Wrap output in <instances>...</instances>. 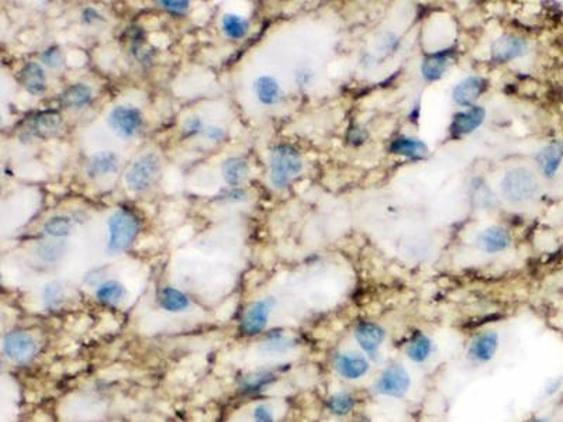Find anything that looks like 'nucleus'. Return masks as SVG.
I'll list each match as a JSON object with an SVG mask.
<instances>
[{
	"label": "nucleus",
	"mask_w": 563,
	"mask_h": 422,
	"mask_svg": "<svg viewBox=\"0 0 563 422\" xmlns=\"http://www.w3.org/2000/svg\"><path fill=\"white\" fill-rule=\"evenodd\" d=\"M500 189L507 202L524 203L538 195L540 180L533 169L527 166H515L504 173L500 182Z\"/></svg>",
	"instance_id": "nucleus-1"
},
{
	"label": "nucleus",
	"mask_w": 563,
	"mask_h": 422,
	"mask_svg": "<svg viewBox=\"0 0 563 422\" xmlns=\"http://www.w3.org/2000/svg\"><path fill=\"white\" fill-rule=\"evenodd\" d=\"M140 221L130 210H119L108 218V251L123 252L135 240Z\"/></svg>",
	"instance_id": "nucleus-2"
},
{
	"label": "nucleus",
	"mask_w": 563,
	"mask_h": 422,
	"mask_svg": "<svg viewBox=\"0 0 563 422\" xmlns=\"http://www.w3.org/2000/svg\"><path fill=\"white\" fill-rule=\"evenodd\" d=\"M303 169L302 157L290 145H279L271 153V182L276 187H285Z\"/></svg>",
	"instance_id": "nucleus-3"
},
{
	"label": "nucleus",
	"mask_w": 563,
	"mask_h": 422,
	"mask_svg": "<svg viewBox=\"0 0 563 422\" xmlns=\"http://www.w3.org/2000/svg\"><path fill=\"white\" fill-rule=\"evenodd\" d=\"M411 386V378L408 372L401 365H390L381 376L376 378L373 385V390L379 396L392 397V399H401L407 394Z\"/></svg>",
	"instance_id": "nucleus-4"
},
{
	"label": "nucleus",
	"mask_w": 563,
	"mask_h": 422,
	"mask_svg": "<svg viewBox=\"0 0 563 422\" xmlns=\"http://www.w3.org/2000/svg\"><path fill=\"white\" fill-rule=\"evenodd\" d=\"M161 169L160 158L154 153H146V155L137 160L131 168L127 171L126 183L131 191L141 193L154 183Z\"/></svg>",
	"instance_id": "nucleus-5"
},
{
	"label": "nucleus",
	"mask_w": 563,
	"mask_h": 422,
	"mask_svg": "<svg viewBox=\"0 0 563 422\" xmlns=\"http://www.w3.org/2000/svg\"><path fill=\"white\" fill-rule=\"evenodd\" d=\"M5 355L17 363L28 362L39 352V343L27 332L15 331L5 336L3 339Z\"/></svg>",
	"instance_id": "nucleus-6"
},
{
	"label": "nucleus",
	"mask_w": 563,
	"mask_h": 422,
	"mask_svg": "<svg viewBox=\"0 0 563 422\" xmlns=\"http://www.w3.org/2000/svg\"><path fill=\"white\" fill-rule=\"evenodd\" d=\"M354 336L359 348L370 358H378L382 345L386 339V331L376 323L361 321L355 329Z\"/></svg>",
	"instance_id": "nucleus-7"
},
{
	"label": "nucleus",
	"mask_w": 563,
	"mask_h": 422,
	"mask_svg": "<svg viewBox=\"0 0 563 422\" xmlns=\"http://www.w3.org/2000/svg\"><path fill=\"white\" fill-rule=\"evenodd\" d=\"M142 114L130 106H117L108 114V124L122 137L134 135L142 126Z\"/></svg>",
	"instance_id": "nucleus-8"
},
{
	"label": "nucleus",
	"mask_w": 563,
	"mask_h": 422,
	"mask_svg": "<svg viewBox=\"0 0 563 422\" xmlns=\"http://www.w3.org/2000/svg\"><path fill=\"white\" fill-rule=\"evenodd\" d=\"M274 305H275L274 298H265L254 303L242 317L241 321L242 332L247 335H256L264 331L268 324V318Z\"/></svg>",
	"instance_id": "nucleus-9"
},
{
	"label": "nucleus",
	"mask_w": 563,
	"mask_h": 422,
	"mask_svg": "<svg viewBox=\"0 0 563 422\" xmlns=\"http://www.w3.org/2000/svg\"><path fill=\"white\" fill-rule=\"evenodd\" d=\"M499 348V335L493 331H486L476 335L468 349V358L477 363H486L495 358Z\"/></svg>",
	"instance_id": "nucleus-10"
},
{
	"label": "nucleus",
	"mask_w": 563,
	"mask_h": 422,
	"mask_svg": "<svg viewBox=\"0 0 563 422\" xmlns=\"http://www.w3.org/2000/svg\"><path fill=\"white\" fill-rule=\"evenodd\" d=\"M334 367L341 377L347 380H358L369 372L370 365L365 356L341 352L334 356Z\"/></svg>",
	"instance_id": "nucleus-11"
},
{
	"label": "nucleus",
	"mask_w": 563,
	"mask_h": 422,
	"mask_svg": "<svg viewBox=\"0 0 563 422\" xmlns=\"http://www.w3.org/2000/svg\"><path fill=\"white\" fill-rule=\"evenodd\" d=\"M527 41L515 35H503L492 46V59L495 62H507L527 51Z\"/></svg>",
	"instance_id": "nucleus-12"
},
{
	"label": "nucleus",
	"mask_w": 563,
	"mask_h": 422,
	"mask_svg": "<svg viewBox=\"0 0 563 422\" xmlns=\"http://www.w3.org/2000/svg\"><path fill=\"white\" fill-rule=\"evenodd\" d=\"M486 116V111L484 108L479 107V106H473L469 110L465 111H459L457 113L454 119H452V124H450V133L455 137H462V135H468L470 133H473L476 128H479L484 120Z\"/></svg>",
	"instance_id": "nucleus-13"
},
{
	"label": "nucleus",
	"mask_w": 563,
	"mask_h": 422,
	"mask_svg": "<svg viewBox=\"0 0 563 422\" xmlns=\"http://www.w3.org/2000/svg\"><path fill=\"white\" fill-rule=\"evenodd\" d=\"M511 238L506 228L493 225L486 228L477 237V245L487 253H497L510 247Z\"/></svg>",
	"instance_id": "nucleus-14"
},
{
	"label": "nucleus",
	"mask_w": 563,
	"mask_h": 422,
	"mask_svg": "<svg viewBox=\"0 0 563 422\" xmlns=\"http://www.w3.org/2000/svg\"><path fill=\"white\" fill-rule=\"evenodd\" d=\"M19 82L31 95L43 93L46 90V88H47L46 72L43 69V66L40 64H37V62L27 64L20 70Z\"/></svg>",
	"instance_id": "nucleus-15"
},
{
	"label": "nucleus",
	"mask_w": 563,
	"mask_h": 422,
	"mask_svg": "<svg viewBox=\"0 0 563 422\" xmlns=\"http://www.w3.org/2000/svg\"><path fill=\"white\" fill-rule=\"evenodd\" d=\"M563 160V142L555 140L544 146L537 155V164L540 165L542 173L548 178H552L560 166Z\"/></svg>",
	"instance_id": "nucleus-16"
},
{
	"label": "nucleus",
	"mask_w": 563,
	"mask_h": 422,
	"mask_svg": "<svg viewBox=\"0 0 563 422\" xmlns=\"http://www.w3.org/2000/svg\"><path fill=\"white\" fill-rule=\"evenodd\" d=\"M486 89V81L480 76H468L466 79L459 82L454 92L452 97L459 106H470Z\"/></svg>",
	"instance_id": "nucleus-17"
},
{
	"label": "nucleus",
	"mask_w": 563,
	"mask_h": 422,
	"mask_svg": "<svg viewBox=\"0 0 563 422\" xmlns=\"http://www.w3.org/2000/svg\"><path fill=\"white\" fill-rule=\"evenodd\" d=\"M119 169V160L113 152H99L96 155H93L88 165H86V173L90 179L100 178L103 175L115 173Z\"/></svg>",
	"instance_id": "nucleus-18"
},
{
	"label": "nucleus",
	"mask_w": 563,
	"mask_h": 422,
	"mask_svg": "<svg viewBox=\"0 0 563 422\" xmlns=\"http://www.w3.org/2000/svg\"><path fill=\"white\" fill-rule=\"evenodd\" d=\"M390 152L397 153V155H403L411 160H420L426 157L427 153V145L416 138H408V137H400L396 138L392 145H390Z\"/></svg>",
	"instance_id": "nucleus-19"
},
{
	"label": "nucleus",
	"mask_w": 563,
	"mask_h": 422,
	"mask_svg": "<svg viewBox=\"0 0 563 422\" xmlns=\"http://www.w3.org/2000/svg\"><path fill=\"white\" fill-rule=\"evenodd\" d=\"M432 352V342L423 332H417L410 339L405 348V354L414 363H424Z\"/></svg>",
	"instance_id": "nucleus-20"
},
{
	"label": "nucleus",
	"mask_w": 563,
	"mask_h": 422,
	"mask_svg": "<svg viewBox=\"0 0 563 422\" xmlns=\"http://www.w3.org/2000/svg\"><path fill=\"white\" fill-rule=\"evenodd\" d=\"M90 100H92V90L90 88L82 84L68 88L61 96L62 106L66 108H73V110L85 107Z\"/></svg>",
	"instance_id": "nucleus-21"
},
{
	"label": "nucleus",
	"mask_w": 563,
	"mask_h": 422,
	"mask_svg": "<svg viewBox=\"0 0 563 422\" xmlns=\"http://www.w3.org/2000/svg\"><path fill=\"white\" fill-rule=\"evenodd\" d=\"M258 99L264 104H275L280 97L279 84L272 76H260L254 84Z\"/></svg>",
	"instance_id": "nucleus-22"
},
{
	"label": "nucleus",
	"mask_w": 563,
	"mask_h": 422,
	"mask_svg": "<svg viewBox=\"0 0 563 422\" xmlns=\"http://www.w3.org/2000/svg\"><path fill=\"white\" fill-rule=\"evenodd\" d=\"M160 304L166 311L179 313L189 307V298L186 297V294L173 287H165L160 293Z\"/></svg>",
	"instance_id": "nucleus-23"
},
{
	"label": "nucleus",
	"mask_w": 563,
	"mask_h": 422,
	"mask_svg": "<svg viewBox=\"0 0 563 422\" xmlns=\"http://www.w3.org/2000/svg\"><path fill=\"white\" fill-rule=\"evenodd\" d=\"M62 123L59 113L57 111H43L37 114L32 120V131L41 137L55 133Z\"/></svg>",
	"instance_id": "nucleus-24"
},
{
	"label": "nucleus",
	"mask_w": 563,
	"mask_h": 422,
	"mask_svg": "<svg viewBox=\"0 0 563 422\" xmlns=\"http://www.w3.org/2000/svg\"><path fill=\"white\" fill-rule=\"evenodd\" d=\"M248 164L241 158H230L222 165V175L225 182L231 186L241 184L248 175Z\"/></svg>",
	"instance_id": "nucleus-25"
},
{
	"label": "nucleus",
	"mask_w": 563,
	"mask_h": 422,
	"mask_svg": "<svg viewBox=\"0 0 563 422\" xmlns=\"http://www.w3.org/2000/svg\"><path fill=\"white\" fill-rule=\"evenodd\" d=\"M356 405V399L347 392H338L328 397L327 407L332 415L345 416L354 411Z\"/></svg>",
	"instance_id": "nucleus-26"
},
{
	"label": "nucleus",
	"mask_w": 563,
	"mask_h": 422,
	"mask_svg": "<svg viewBox=\"0 0 563 422\" xmlns=\"http://www.w3.org/2000/svg\"><path fill=\"white\" fill-rule=\"evenodd\" d=\"M448 66V54H435L432 57H430L428 59L424 61L421 70H423V76L432 82V81H438L441 76L443 75L445 69Z\"/></svg>",
	"instance_id": "nucleus-27"
},
{
	"label": "nucleus",
	"mask_w": 563,
	"mask_h": 422,
	"mask_svg": "<svg viewBox=\"0 0 563 422\" xmlns=\"http://www.w3.org/2000/svg\"><path fill=\"white\" fill-rule=\"evenodd\" d=\"M124 296V287L122 283L116 280H108L99 286L96 291V297L100 303L107 305L117 304Z\"/></svg>",
	"instance_id": "nucleus-28"
},
{
	"label": "nucleus",
	"mask_w": 563,
	"mask_h": 422,
	"mask_svg": "<svg viewBox=\"0 0 563 422\" xmlns=\"http://www.w3.org/2000/svg\"><path fill=\"white\" fill-rule=\"evenodd\" d=\"M221 24H222V31L225 32V35L233 38V40L242 38L248 28V23L237 15H224Z\"/></svg>",
	"instance_id": "nucleus-29"
},
{
	"label": "nucleus",
	"mask_w": 563,
	"mask_h": 422,
	"mask_svg": "<svg viewBox=\"0 0 563 422\" xmlns=\"http://www.w3.org/2000/svg\"><path fill=\"white\" fill-rule=\"evenodd\" d=\"M275 380V376L271 372H258L247 376L242 381V389L245 392H258L265 386L271 385Z\"/></svg>",
	"instance_id": "nucleus-30"
},
{
	"label": "nucleus",
	"mask_w": 563,
	"mask_h": 422,
	"mask_svg": "<svg viewBox=\"0 0 563 422\" xmlns=\"http://www.w3.org/2000/svg\"><path fill=\"white\" fill-rule=\"evenodd\" d=\"M70 229L72 222L68 217L64 215L53 217L44 225V231L51 237H66L70 234Z\"/></svg>",
	"instance_id": "nucleus-31"
},
{
	"label": "nucleus",
	"mask_w": 563,
	"mask_h": 422,
	"mask_svg": "<svg viewBox=\"0 0 563 422\" xmlns=\"http://www.w3.org/2000/svg\"><path fill=\"white\" fill-rule=\"evenodd\" d=\"M43 296H44V303L48 309H55V307H59V304L64 301V297H65L64 287L58 282H53L46 286Z\"/></svg>",
	"instance_id": "nucleus-32"
},
{
	"label": "nucleus",
	"mask_w": 563,
	"mask_h": 422,
	"mask_svg": "<svg viewBox=\"0 0 563 422\" xmlns=\"http://www.w3.org/2000/svg\"><path fill=\"white\" fill-rule=\"evenodd\" d=\"M292 341L285 338L283 335H274L268 342L264 343V349L267 352H285L292 347Z\"/></svg>",
	"instance_id": "nucleus-33"
},
{
	"label": "nucleus",
	"mask_w": 563,
	"mask_h": 422,
	"mask_svg": "<svg viewBox=\"0 0 563 422\" xmlns=\"http://www.w3.org/2000/svg\"><path fill=\"white\" fill-rule=\"evenodd\" d=\"M64 247L57 245V244H44L39 248V255L43 260L47 262H54L58 259V256L62 253Z\"/></svg>",
	"instance_id": "nucleus-34"
},
{
	"label": "nucleus",
	"mask_w": 563,
	"mask_h": 422,
	"mask_svg": "<svg viewBox=\"0 0 563 422\" xmlns=\"http://www.w3.org/2000/svg\"><path fill=\"white\" fill-rule=\"evenodd\" d=\"M160 5L166 12L173 15H183L187 9H189V2H184V0H161Z\"/></svg>",
	"instance_id": "nucleus-35"
},
{
	"label": "nucleus",
	"mask_w": 563,
	"mask_h": 422,
	"mask_svg": "<svg viewBox=\"0 0 563 422\" xmlns=\"http://www.w3.org/2000/svg\"><path fill=\"white\" fill-rule=\"evenodd\" d=\"M43 59L50 66H59L62 62V55H61V51L57 47H54V48L47 50L43 54Z\"/></svg>",
	"instance_id": "nucleus-36"
},
{
	"label": "nucleus",
	"mask_w": 563,
	"mask_h": 422,
	"mask_svg": "<svg viewBox=\"0 0 563 422\" xmlns=\"http://www.w3.org/2000/svg\"><path fill=\"white\" fill-rule=\"evenodd\" d=\"M254 418H255V422H275L271 410L265 405H259L255 408Z\"/></svg>",
	"instance_id": "nucleus-37"
},
{
	"label": "nucleus",
	"mask_w": 563,
	"mask_h": 422,
	"mask_svg": "<svg viewBox=\"0 0 563 422\" xmlns=\"http://www.w3.org/2000/svg\"><path fill=\"white\" fill-rule=\"evenodd\" d=\"M202 130V122H200V119H198V117H193V119H189L186 122V124H184V127H183V133L186 134V135H195L196 133H199Z\"/></svg>",
	"instance_id": "nucleus-38"
},
{
	"label": "nucleus",
	"mask_w": 563,
	"mask_h": 422,
	"mask_svg": "<svg viewBox=\"0 0 563 422\" xmlns=\"http://www.w3.org/2000/svg\"><path fill=\"white\" fill-rule=\"evenodd\" d=\"M207 137H209L210 140L218 141V140H221V138L224 137V131H222V130H220V128H214V127H211V128H209V130H207Z\"/></svg>",
	"instance_id": "nucleus-39"
},
{
	"label": "nucleus",
	"mask_w": 563,
	"mask_h": 422,
	"mask_svg": "<svg viewBox=\"0 0 563 422\" xmlns=\"http://www.w3.org/2000/svg\"><path fill=\"white\" fill-rule=\"evenodd\" d=\"M559 387H560V380L552 381V385H549V386L546 387V393H548V394H553Z\"/></svg>",
	"instance_id": "nucleus-40"
},
{
	"label": "nucleus",
	"mask_w": 563,
	"mask_h": 422,
	"mask_svg": "<svg viewBox=\"0 0 563 422\" xmlns=\"http://www.w3.org/2000/svg\"><path fill=\"white\" fill-rule=\"evenodd\" d=\"M531 422H549V421L545 419V418H537V419H534V421H531Z\"/></svg>",
	"instance_id": "nucleus-41"
}]
</instances>
